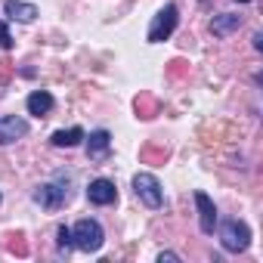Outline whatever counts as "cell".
<instances>
[{"label": "cell", "instance_id": "14", "mask_svg": "<svg viewBox=\"0 0 263 263\" xmlns=\"http://www.w3.org/2000/svg\"><path fill=\"white\" fill-rule=\"evenodd\" d=\"M59 254H68L71 248H74V238H71V229L68 226H59Z\"/></svg>", "mask_w": 263, "mask_h": 263}, {"label": "cell", "instance_id": "12", "mask_svg": "<svg viewBox=\"0 0 263 263\" xmlns=\"http://www.w3.org/2000/svg\"><path fill=\"white\" fill-rule=\"evenodd\" d=\"M53 105H56V99H53V93H47V90H34V93L28 96V115H34V118H47V115L53 111Z\"/></svg>", "mask_w": 263, "mask_h": 263}, {"label": "cell", "instance_id": "3", "mask_svg": "<svg viewBox=\"0 0 263 263\" xmlns=\"http://www.w3.org/2000/svg\"><path fill=\"white\" fill-rule=\"evenodd\" d=\"M134 192H137V198L149 208V211H158V208H164V189H161V183H158V177L155 174H137L134 177Z\"/></svg>", "mask_w": 263, "mask_h": 263}, {"label": "cell", "instance_id": "10", "mask_svg": "<svg viewBox=\"0 0 263 263\" xmlns=\"http://www.w3.org/2000/svg\"><path fill=\"white\" fill-rule=\"evenodd\" d=\"M238 28H241V16H235V13H220V16L211 19V34L214 37H229Z\"/></svg>", "mask_w": 263, "mask_h": 263}, {"label": "cell", "instance_id": "8", "mask_svg": "<svg viewBox=\"0 0 263 263\" xmlns=\"http://www.w3.org/2000/svg\"><path fill=\"white\" fill-rule=\"evenodd\" d=\"M87 140V158L90 161H105L111 155V137H108V130H93Z\"/></svg>", "mask_w": 263, "mask_h": 263}, {"label": "cell", "instance_id": "17", "mask_svg": "<svg viewBox=\"0 0 263 263\" xmlns=\"http://www.w3.org/2000/svg\"><path fill=\"white\" fill-rule=\"evenodd\" d=\"M254 50H263V34H254Z\"/></svg>", "mask_w": 263, "mask_h": 263}, {"label": "cell", "instance_id": "2", "mask_svg": "<svg viewBox=\"0 0 263 263\" xmlns=\"http://www.w3.org/2000/svg\"><path fill=\"white\" fill-rule=\"evenodd\" d=\"M177 25H180V10H177V4H164V7L158 10V16L152 19L146 41H149V44H161V41H167V37L177 31Z\"/></svg>", "mask_w": 263, "mask_h": 263}, {"label": "cell", "instance_id": "7", "mask_svg": "<svg viewBox=\"0 0 263 263\" xmlns=\"http://www.w3.org/2000/svg\"><path fill=\"white\" fill-rule=\"evenodd\" d=\"M87 198H90V204L105 208V204H115V201H118V189H115L111 180L99 177V180H93V183L87 186Z\"/></svg>", "mask_w": 263, "mask_h": 263}, {"label": "cell", "instance_id": "15", "mask_svg": "<svg viewBox=\"0 0 263 263\" xmlns=\"http://www.w3.org/2000/svg\"><path fill=\"white\" fill-rule=\"evenodd\" d=\"M0 50H13V34H10L7 22H0Z\"/></svg>", "mask_w": 263, "mask_h": 263}, {"label": "cell", "instance_id": "6", "mask_svg": "<svg viewBox=\"0 0 263 263\" xmlns=\"http://www.w3.org/2000/svg\"><path fill=\"white\" fill-rule=\"evenodd\" d=\"M28 134V121L19 115H4L0 118V146H10Z\"/></svg>", "mask_w": 263, "mask_h": 263}, {"label": "cell", "instance_id": "18", "mask_svg": "<svg viewBox=\"0 0 263 263\" xmlns=\"http://www.w3.org/2000/svg\"><path fill=\"white\" fill-rule=\"evenodd\" d=\"M235 4H251V0H235Z\"/></svg>", "mask_w": 263, "mask_h": 263}, {"label": "cell", "instance_id": "5", "mask_svg": "<svg viewBox=\"0 0 263 263\" xmlns=\"http://www.w3.org/2000/svg\"><path fill=\"white\" fill-rule=\"evenodd\" d=\"M34 201H37L44 211H59V208H65V204L71 201V192H68V186H62V183H44V186H37Z\"/></svg>", "mask_w": 263, "mask_h": 263}, {"label": "cell", "instance_id": "1", "mask_svg": "<svg viewBox=\"0 0 263 263\" xmlns=\"http://www.w3.org/2000/svg\"><path fill=\"white\" fill-rule=\"evenodd\" d=\"M71 238H74V248H78V251L93 254V251L102 248V241H105V229L99 226V220H90V217H87V220H78V223H74Z\"/></svg>", "mask_w": 263, "mask_h": 263}, {"label": "cell", "instance_id": "9", "mask_svg": "<svg viewBox=\"0 0 263 263\" xmlns=\"http://www.w3.org/2000/svg\"><path fill=\"white\" fill-rule=\"evenodd\" d=\"M195 208H198V226H201V232L214 235V229H217V208H214V201L204 192H195Z\"/></svg>", "mask_w": 263, "mask_h": 263}, {"label": "cell", "instance_id": "4", "mask_svg": "<svg viewBox=\"0 0 263 263\" xmlns=\"http://www.w3.org/2000/svg\"><path fill=\"white\" fill-rule=\"evenodd\" d=\"M220 245H223L229 254L248 251V245H251V229H248V223H241V220H223V223H220Z\"/></svg>", "mask_w": 263, "mask_h": 263}, {"label": "cell", "instance_id": "13", "mask_svg": "<svg viewBox=\"0 0 263 263\" xmlns=\"http://www.w3.org/2000/svg\"><path fill=\"white\" fill-rule=\"evenodd\" d=\"M84 137H87V134H84L81 127H68V130H56V134L50 137V143H53L56 149H74Z\"/></svg>", "mask_w": 263, "mask_h": 263}, {"label": "cell", "instance_id": "11", "mask_svg": "<svg viewBox=\"0 0 263 263\" xmlns=\"http://www.w3.org/2000/svg\"><path fill=\"white\" fill-rule=\"evenodd\" d=\"M4 13H7L10 19L22 22V25H28V22L37 19V7H34V4H22V0H7V4H4Z\"/></svg>", "mask_w": 263, "mask_h": 263}, {"label": "cell", "instance_id": "16", "mask_svg": "<svg viewBox=\"0 0 263 263\" xmlns=\"http://www.w3.org/2000/svg\"><path fill=\"white\" fill-rule=\"evenodd\" d=\"M158 260H161V263H164V260H180V254H174V251H161Z\"/></svg>", "mask_w": 263, "mask_h": 263}]
</instances>
